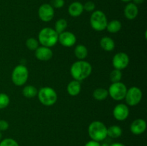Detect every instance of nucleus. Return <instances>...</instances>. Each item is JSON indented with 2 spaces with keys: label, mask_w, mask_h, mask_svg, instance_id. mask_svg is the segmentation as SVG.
Segmentation results:
<instances>
[{
  "label": "nucleus",
  "mask_w": 147,
  "mask_h": 146,
  "mask_svg": "<svg viewBox=\"0 0 147 146\" xmlns=\"http://www.w3.org/2000/svg\"><path fill=\"white\" fill-rule=\"evenodd\" d=\"M121 27V22L120 21H119V20L114 19L108 22L106 29L108 30L109 32L115 34V33H117L118 31H120Z\"/></svg>",
  "instance_id": "21"
},
{
  "label": "nucleus",
  "mask_w": 147,
  "mask_h": 146,
  "mask_svg": "<svg viewBox=\"0 0 147 146\" xmlns=\"http://www.w3.org/2000/svg\"><path fill=\"white\" fill-rule=\"evenodd\" d=\"M40 102L45 106H52L57 102V94L55 90L50 87H42L37 93Z\"/></svg>",
  "instance_id": "4"
},
{
  "label": "nucleus",
  "mask_w": 147,
  "mask_h": 146,
  "mask_svg": "<svg viewBox=\"0 0 147 146\" xmlns=\"http://www.w3.org/2000/svg\"><path fill=\"white\" fill-rule=\"evenodd\" d=\"M121 1H123V2L129 3V2H130V1H131V0H121Z\"/></svg>",
  "instance_id": "36"
},
{
  "label": "nucleus",
  "mask_w": 147,
  "mask_h": 146,
  "mask_svg": "<svg viewBox=\"0 0 147 146\" xmlns=\"http://www.w3.org/2000/svg\"><path fill=\"white\" fill-rule=\"evenodd\" d=\"M77 39L73 32L69 31H65L59 34L58 42L65 47H71L76 44Z\"/></svg>",
  "instance_id": "11"
},
{
  "label": "nucleus",
  "mask_w": 147,
  "mask_h": 146,
  "mask_svg": "<svg viewBox=\"0 0 147 146\" xmlns=\"http://www.w3.org/2000/svg\"><path fill=\"white\" fill-rule=\"evenodd\" d=\"M129 57L125 52H118L113 56L112 60V64L114 69L122 70L126 68L129 64Z\"/></svg>",
  "instance_id": "9"
},
{
  "label": "nucleus",
  "mask_w": 147,
  "mask_h": 146,
  "mask_svg": "<svg viewBox=\"0 0 147 146\" xmlns=\"http://www.w3.org/2000/svg\"><path fill=\"white\" fill-rule=\"evenodd\" d=\"M146 122L144 120L141 118L136 119L132 122L130 126V130L134 135H139L146 131Z\"/></svg>",
  "instance_id": "13"
},
{
  "label": "nucleus",
  "mask_w": 147,
  "mask_h": 146,
  "mask_svg": "<svg viewBox=\"0 0 147 146\" xmlns=\"http://www.w3.org/2000/svg\"><path fill=\"white\" fill-rule=\"evenodd\" d=\"M88 133L91 140L101 142L107 137V127L103 123L96 120L89 125Z\"/></svg>",
  "instance_id": "3"
},
{
  "label": "nucleus",
  "mask_w": 147,
  "mask_h": 146,
  "mask_svg": "<svg viewBox=\"0 0 147 146\" xmlns=\"http://www.w3.org/2000/svg\"><path fill=\"white\" fill-rule=\"evenodd\" d=\"M133 1H134L133 3H134L135 4H136V5H137V4H142V3L144 1V0H133Z\"/></svg>",
  "instance_id": "34"
},
{
  "label": "nucleus",
  "mask_w": 147,
  "mask_h": 146,
  "mask_svg": "<svg viewBox=\"0 0 147 146\" xmlns=\"http://www.w3.org/2000/svg\"><path fill=\"white\" fill-rule=\"evenodd\" d=\"M58 36L57 31L50 27H45L42 29L38 34V42L42 46L52 47L58 42Z\"/></svg>",
  "instance_id": "2"
},
{
  "label": "nucleus",
  "mask_w": 147,
  "mask_h": 146,
  "mask_svg": "<svg viewBox=\"0 0 147 146\" xmlns=\"http://www.w3.org/2000/svg\"><path fill=\"white\" fill-rule=\"evenodd\" d=\"M51 5L54 9H60L64 7L65 0H52Z\"/></svg>",
  "instance_id": "30"
},
{
  "label": "nucleus",
  "mask_w": 147,
  "mask_h": 146,
  "mask_svg": "<svg viewBox=\"0 0 147 146\" xmlns=\"http://www.w3.org/2000/svg\"><path fill=\"white\" fill-rule=\"evenodd\" d=\"M2 140V133H1V132L0 131V141Z\"/></svg>",
  "instance_id": "37"
},
{
  "label": "nucleus",
  "mask_w": 147,
  "mask_h": 146,
  "mask_svg": "<svg viewBox=\"0 0 147 146\" xmlns=\"http://www.w3.org/2000/svg\"><path fill=\"white\" fill-rule=\"evenodd\" d=\"M39 44L40 43H39L38 40L34 37H30V38L27 39L26 41V47L31 51H35L38 48V47H40Z\"/></svg>",
  "instance_id": "25"
},
{
  "label": "nucleus",
  "mask_w": 147,
  "mask_h": 146,
  "mask_svg": "<svg viewBox=\"0 0 147 146\" xmlns=\"http://www.w3.org/2000/svg\"><path fill=\"white\" fill-rule=\"evenodd\" d=\"M70 71V74L74 80L81 82L90 75L92 72V66L88 62L78 60L72 64Z\"/></svg>",
  "instance_id": "1"
},
{
  "label": "nucleus",
  "mask_w": 147,
  "mask_h": 146,
  "mask_svg": "<svg viewBox=\"0 0 147 146\" xmlns=\"http://www.w3.org/2000/svg\"><path fill=\"white\" fill-rule=\"evenodd\" d=\"M55 16V9L50 4H43L38 9V17L45 22L51 21Z\"/></svg>",
  "instance_id": "10"
},
{
  "label": "nucleus",
  "mask_w": 147,
  "mask_h": 146,
  "mask_svg": "<svg viewBox=\"0 0 147 146\" xmlns=\"http://www.w3.org/2000/svg\"><path fill=\"white\" fill-rule=\"evenodd\" d=\"M28 77V69L23 64L16 66L11 73V80L16 86L24 85L27 82Z\"/></svg>",
  "instance_id": "6"
},
{
  "label": "nucleus",
  "mask_w": 147,
  "mask_h": 146,
  "mask_svg": "<svg viewBox=\"0 0 147 146\" xmlns=\"http://www.w3.org/2000/svg\"><path fill=\"white\" fill-rule=\"evenodd\" d=\"M0 146H20L18 143L12 138H5L0 141Z\"/></svg>",
  "instance_id": "28"
},
{
  "label": "nucleus",
  "mask_w": 147,
  "mask_h": 146,
  "mask_svg": "<svg viewBox=\"0 0 147 146\" xmlns=\"http://www.w3.org/2000/svg\"><path fill=\"white\" fill-rule=\"evenodd\" d=\"M122 78V72L121 70H116L114 69L113 71L111 72L110 74V80L112 82V83L113 82H121Z\"/></svg>",
  "instance_id": "26"
},
{
  "label": "nucleus",
  "mask_w": 147,
  "mask_h": 146,
  "mask_svg": "<svg viewBox=\"0 0 147 146\" xmlns=\"http://www.w3.org/2000/svg\"><path fill=\"white\" fill-rule=\"evenodd\" d=\"M83 4L80 1H74L68 7V13L71 17H78L83 14Z\"/></svg>",
  "instance_id": "16"
},
{
  "label": "nucleus",
  "mask_w": 147,
  "mask_h": 146,
  "mask_svg": "<svg viewBox=\"0 0 147 146\" xmlns=\"http://www.w3.org/2000/svg\"><path fill=\"white\" fill-rule=\"evenodd\" d=\"M96 9V4L93 1H88L83 4V9L88 12H93Z\"/></svg>",
  "instance_id": "29"
},
{
  "label": "nucleus",
  "mask_w": 147,
  "mask_h": 146,
  "mask_svg": "<svg viewBox=\"0 0 147 146\" xmlns=\"http://www.w3.org/2000/svg\"><path fill=\"white\" fill-rule=\"evenodd\" d=\"M9 127V125L8 122L4 120H0V131H6L8 130Z\"/></svg>",
  "instance_id": "31"
},
{
  "label": "nucleus",
  "mask_w": 147,
  "mask_h": 146,
  "mask_svg": "<svg viewBox=\"0 0 147 146\" xmlns=\"http://www.w3.org/2000/svg\"><path fill=\"white\" fill-rule=\"evenodd\" d=\"M143 96V93L140 88L137 87H131L127 89L125 100L128 105L135 106L137 105L141 102Z\"/></svg>",
  "instance_id": "8"
},
{
  "label": "nucleus",
  "mask_w": 147,
  "mask_h": 146,
  "mask_svg": "<svg viewBox=\"0 0 147 146\" xmlns=\"http://www.w3.org/2000/svg\"><path fill=\"white\" fill-rule=\"evenodd\" d=\"M100 47L106 52H111L115 48L114 41L109 37H103L101 38L100 40Z\"/></svg>",
  "instance_id": "18"
},
{
  "label": "nucleus",
  "mask_w": 147,
  "mask_h": 146,
  "mask_svg": "<svg viewBox=\"0 0 147 146\" xmlns=\"http://www.w3.org/2000/svg\"><path fill=\"white\" fill-rule=\"evenodd\" d=\"M122 129L119 125H112L107 128V136L111 138H119L122 135Z\"/></svg>",
  "instance_id": "20"
},
{
  "label": "nucleus",
  "mask_w": 147,
  "mask_h": 146,
  "mask_svg": "<svg viewBox=\"0 0 147 146\" xmlns=\"http://www.w3.org/2000/svg\"><path fill=\"white\" fill-rule=\"evenodd\" d=\"M74 54L79 60H83L87 57L88 54V51L86 46L83 45V44H78L75 47Z\"/></svg>",
  "instance_id": "19"
},
{
  "label": "nucleus",
  "mask_w": 147,
  "mask_h": 146,
  "mask_svg": "<svg viewBox=\"0 0 147 146\" xmlns=\"http://www.w3.org/2000/svg\"><path fill=\"white\" fill-rule=\"evenodd\" d=\"M139 14V9L136 4L133 2H129L124 8V15L126 19L133 20L136 18Z\"/></svg>",
  "instance_id": "15"
},
{
  "label": "nucleus",
  "mask_w": 147,
  "mask_h": 146,
  "mask_svg": "<svg viewBox=\"0 0 147 146\" xmlns=\"http://www.w3.org/2000/svg\"><path fill=\"white\" fill-rule=\"evenodd\" d=\"M110 146H126L124 144L121 143H114L110 145Z\"/></svg>",
  "instance_id": "33"
},
{
  "label": "nucleus",
  "mask_w": 147,
  "mask_h": 146,
  "mask_svg": "<svg viewBox=\"0 0 147 146\" xmlns=\"http://www.w3.org/2000/svg\"><path fill=\"white\" fill-rule=\"evenodd\" d=\"M90 24L92 28L97 31L106 29L108 24L106 15L100 10H95L90 16Z\"/></svg>",
  "instance_id": "5"
},
{
  "label": "nucleus",
  "mask_w": 147,
  "mask_h": 146,
  "mask_svg": "<svg viewBox=\"0 0 147 146\" xmlns=\"http://www.w3.org/2000/svg\"><path fill=\"white\" fill-rule=\"evenodd\" d=\"M67 27V22L66 19H60L57 20L55 24V29H54L57 31V34H60V33L63 32L65 31L66 28Z\"/></svg>",
  "instance_id": "24"
},
{
  "label": "nucleus",
  "mask_w": 147,
  "mask_h": 146,
  "mask_svg": "<svg viewBox=\"0 0 147 146\" xmlns=\"http://www.w3.org/2000/svg\"><path fill=\"white\" fill-rule=\"evenodd\" d=\"M100 146H110V145L107 143H104L103 144H100Z\"/></svg>",
  "instance_id": "35"
},
{
  "label": "nucleus",
  "mask_w": 147,
  "mask_h": 146,
  "mask_svg": "<svg viewBox=\"0 0 147 146\" xmlns=\"http://www.w3.org/2000/svg\"><path fill=\"white\" fill-rule=\"evenodd\" d=\"M38 93V90L33 85H26L22 90V94L27 98H33L36 97Z\"/></svg>",
  "instance_id": "22"
},
{
  "label": "nucleus",
  "mask_w": 147,
  "mask_h": 146,
  "mask_svg": "<svg viewBox=\"0 0 147 146\" xmlns=\"http://www.w3.org/2000/svg\"><path fill=\"white\" fill-rule=\"evenodd\" d=\"M93 96L96 100L98 101H101V100H104L105 99L107 98L109 96V92L108 90L105 88H97L93 91Z\"/></svg>",
  "instance_id": "23"
},
{
  "label": "nucleus",
  "mask_w": 147,
  "mask_h": 146,
  "mask_svg": "<svg viewBox=\"0 0 147 146\" xmlns=\"http://www.w3.org/2000/svg\"><path fill=\"white\" fill-rule=\"evenodd\" d=\"M9 97L5 93H0V110L6 108L9 104Z\"/></svg>",
  "instance_id": "27"
},
{
  "label": "nucleus",
  "mask_w": 147,
  "mask_h": 146,
  "mask_svg": "<svg viewBox=\"0 0 147 146\" xmlns=\"http://www.w3.org/2000/svg\"><path fill=\"white\" fill-rule=\"evenodd\" d=\"M84 146H100V142H97L91 140L90 141L87 142Z\"/></svg>",
  "instance_id": "32"
},
{
  "label": "nucleus",
  "mask_w": 147,
  "mask_h": 146,
  "mask_svg": "<svg viewBox=\"0 0 147 146\" xmlns=\"http://www.w3.org/2000/svg\"><path fill=\"white\" fill-rule=\"evenodd\" d=\"M113 115L114 118L119 121H123L126 120L129 115V107L123 103L116 104L113 108Z\"/></svg>",
  "instance_id": "12"
},
{
  "label": "nucleus",
  "mask_w": 147,
  "mask_h": 146,
  "mask_svg": "<svg viewBox=\"0 0 147 146\" xmlns=\"http://www.w3.org/2000/svg\"><path fill=\"white\" fill-rule=\"evenodd\" d=\"M34 54L37 60L40 61H48L53 57V52L50 47H38V48L34 51Z\"/></svg>",
  "instance_id": "14"
},
{
  "label": "nucleus",
  "mask_w": 147,
  "mask_h": 146,
  "mask_svg": "<svg viewBox=\"0 0 147 146\" xmlns=\"http://www.w3.org/2000/svg\"><path fill=\"white\" fill-rule=\"evenodd\" d=\"M81 91V84L80 82L73 80L67 84V92L70 95L76 96Z\"/></svg>",
  "instance_id": "17"
},
{
  "label": "nucleus",
  "mask_w": 147,
  "mask_h": 146,
  "mask_svg": "<svg viewBox=\"0 0 147 146\" xmlns=\"http://www.w3.org/2000/svg\"><path fill=\"white\" fill-rule=\"evenodd\" d=\"M126 91H127V87L121 82L112 83L108 90L109 95L116 101H121L123 100L126 96Z\"/></svg>",
  "instance_id": "7"
}]
</instances>
